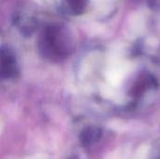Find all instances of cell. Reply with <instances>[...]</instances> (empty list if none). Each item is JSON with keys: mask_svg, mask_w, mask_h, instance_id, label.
Here are the masks:
<instances>
[{"mask_svg": "<svg viewBox=\"0 0 160 159\" xmlns=\"http://www.w3.org/2000/svg\"><path fill=\"white\" fill-rule=\"evenodd\" d=\"M100 135H101V131L98 128L91 127L85 133V136H84L85 142H87V143H93V142H97L99 139Z\"/></svg>", "mask_w": 160, "mask_h": 159, "instance_id": "2", "label": "cell"}, {"mask_svg": "<svg viewBox=\"0 0 160 159\" xmlns=\"http://www.w3.org/2000/svg\"><path fill=\"white\" fill-rule=\"evenodd\" d=\"M64 2L68 12L72 14H80L84 10L87 0H64Z\"/></svg>", "mask_w": 160, "mask_h": 159, "instance_id": "1", "label": "cell"}]
</instances>
